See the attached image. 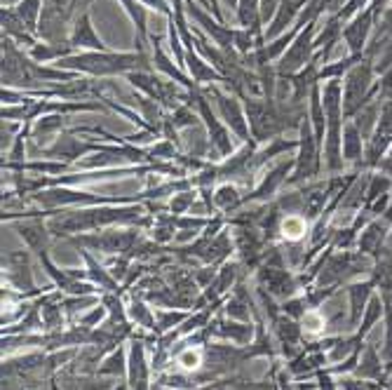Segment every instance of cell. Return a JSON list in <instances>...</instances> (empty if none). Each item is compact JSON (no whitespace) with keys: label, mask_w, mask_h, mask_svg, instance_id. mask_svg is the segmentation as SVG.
<instances>
[{"label":"cell","mask_w":392,"mask_h":390,"mask_svg":"<svg viewBox=\"0 0 392 390\" xmlns=\"http://www.w3.org/2000/svg\"><path fill=\"white\" fill-rule=\"evenodd\" d=\"M256 0H240V19H242V24L249 26L252 24V28L256 31Z\"/></svg>","instance_id":"cell-5"},{"label":"cell","mask_w":392,"mask_h":390,"mask_svg":"<svg viewBox=\"0 0 392 390\" xmlns=\"http://www.w3.org/2000/svg\"><path fill=\"white\" fill-rule=\"evenodd\" d=\"M38 5H41V0H23V3L19 5V19L23 21V26L33 28L36 26V17H38Z\"/></svg>","instance_id":"cell-4"},{"label":"cell","mask_w":392,"mask_h":390,"mask_svg":"<svg viewBox=\"0 0 392 390\" xmlns=\"http://www.w3.org/2000/svg\"><path fill=\"white\" fill-rule=\"evenodd\" d=\"M78 48H92V50H106V45L99 41L97 36H94V31L90 26V17L85 14V17L78 21L75 26V33H73V41H70Z\"/></svg>","instance_id":"cell-2"},{"label":"cell","mask_w":392,"mask_h":390,"mask_svg":"<svg viewBox=\"0 0 392 390\" xmlns=\"http://www.w3.org/2000/svg\"><path fill=\"white\" fill-rule=\"evenodd\" d=\"M200 362V353H186L181 357V364L186 367V369H193V367H198Z\"/></svg>","instance_id":"cell-8"},{"label":"cell","mask_w":392,"mask_h":390,"mask_svg":"<svg viewBox=\"0 0 392 390\" xmlns=\"http://www.w3.org/2000/svg\"><path fill=\"white\" fill-rule=\"evenodd\" d=\"M137 61H144V59H137V57H127V54H80L75 59H64L59 61V66H80L85 71H92V73H113V71H122V68H129V66H137Z\"/></svg>","instance_id":"cell-1"},{"label":"cell","mask_w":392,"mask_h":390,"mask_svg":"<svg viewBox=\"0 0 392 390\" xmlns=\"http://www.w3.org/2000/svg\"><path fill=\"white\" fill-rule=\"evenodd\" d=\"M218 104H221L226 118H228V122L233 125V127L245 135V120H242V115L238 111V104H235L233 99H226V97H218Z\"/></svg>","instance_id":"cell-3"},{"label":"cell","mask_w":392,"mask_h":390,"mask_svg":"<svg viewBox=\"0 0 392 390\" xmlns=\"http://www.w3.org/2000/svg\"><path fill=\"white\" fill-rule=\"evenodd\" d=\"M228 3H235V0H228Z\"/></svg>","instance_id":"cell-9"},{"label":"cell","mask_w":392,"mask_h":390,"mask_svg":"<svg viewBox=\"0 0 392 390\" xmlns=\"http://www.w3.org/2000/svg\"><path fill=\"white\" fill-rule=\"evenodd\" d=\"M292 14H294V5L289 3V0H285V3H282V7H280V17L275 19V24H272V31H270V36L280 33V31L285 28V24H287V21L292 19Z\"/></svg>","instance_id":"cell-6"},{"label":"cell","mask_w":392,"mask_h":390,"mask_svg":"<svg viewBox=\"0 0 392 390\" xmlns=\"http://www.w3.org/2000/svg\"><path fill=\"white\" fill-rule=\"evenodd\" d=\"M303 233V223L299 221V219H287V223H285V236H289V238H299Z\"/></svg>","instance_id":"cell-7"}]
</instances>
